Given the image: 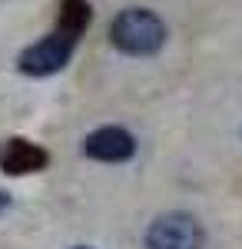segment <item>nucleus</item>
<instances>
[{
	"label": "nucleus",
	"mask_w": 242,
	"mask_h": 249,
	"mask_svg": "<svg viewBox=\"0 0 242 249\" xmlns=\"http://www.w3.org/2000/svg\"><path fill=\"white\" fill-rule=\"evenodd\" d=\"M166 23L146 7H126L110 23V43L126 57H153L166 47Z\"/></svg>",
	"instance_id": "obj_1"
},
{
	"label": "nucleus",
	"mask_w": 242,
	"mask_h": 249,
	"mask_svg": "<svg viewBox=\"0 0 242 249\" xmlns=\"http://www.w3.org/2000/svg\"><path fill=\"white\" fill-rule=\"evenodd\" d=\"M90 20H93L90 0H60V14H56V30L60 34L80 40L83 30L90 27Z\"/></svg>",
	"instance_id": "obj_6"
},
{
	"label": "nucleus",
	"mask_w": 242,
	"mask_h": 249,
	"mask_svg": "<svg viewBox=\"0 0 242 249\" xmlns=\"http://www.w3.org/2000/svg\"><path fill=\"white\" fill-rule=\"evenodd\" d=\"M73 249H90V246H73Z\"/></svg>",
	"instance_id": "obj_8"
},
{
	"label": "nucleus",
	"mask_w": 242,
	"mask_h": 249,
	"mask_svg": "<svg viewBox=\"0 0 242 249\" xmlns=\"http://www.w3.org/2000/svg\"><path fill=\"white\" fill-rule=\"evenodd\" d=\"M206 230L192 213L173 210L163 213L149 223L146 230V249H203Z\"/></svg>",
	"instance_id": "obj_2"
},
{
	"label": "nucleus",
	"mask_w": 242,
	"mask_h": 249,
	"mask_svg": "<svg viewBox=\"0 0 242 249\" xmlns=\"http://www.w3.org/2000/svg\"><path fill=\"white\" fill-rule=\"evenodd\" d=\"M7 206H10V196H7V193H0V213L7 210Z\"/></svg>",
	"instance_id": "obj_7"
},
{
	"label": "nucleus",
	"mask_w": 242,
	"mask_h": 249,
	"mask_svg": "<svg viewBox=\"0 0 242 249\" xmlns=\"http://www.w3.org/2000/svg\"><path fill=\"white\" fill-rule=\"evenodd\" d=\"M76 50V40L67 37V34H47L43 40H37L34 47H27L23 53L17 57V70L20 73H27V77H50V73H60L70 57H73Z\"/></svg>",
	"instance_id": "obj_3"
},
{
	"label": "nucleus",
	"mask_w": 242,
	"mask_h": 249,
	"mask_svg": "<svg viewBox=\"0 0 242 249\" xmlns=\"http://www.w3.org/2000/svg\"><path fill=\"white\" fill-rule=\"evenodd\" d=\"M83 156H90L96 163H126L136 153V140L123 126H100L93 133L83 136Z\"/></svg>",
	"instance_id": "obj_4"
},
{
	"label": "nucleus",
	"mask_w": 242,
	"mask_h": 249,
	"mask_svg": "<svg viewBox=\"0 0 242 249\" xmlns=\"http://www.w3.org/2000/svg\"><path fill=\"white\" fill-rule=\"evenodd\" d=\"M50 163V153L37 146V143H30V140H7L3 143V150H0V170L7 173V176H27V173H40L43 166Z\"/></svg>",
	"instance_id": "obj_5"
}]
</instances>
